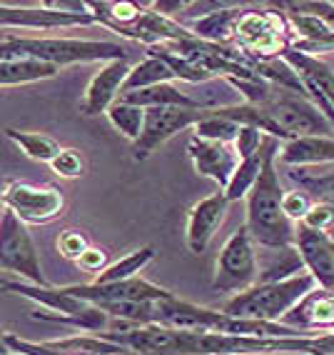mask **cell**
<instances>
[{
	"instance_id": "obj_23",
	"label": "cell",
	"mask_w": 334,
	"mask_h": 355,
	"mask_svg": "<svg viewBox=\"0 0 334 355\" xmlns=\"http://www.w3.org/2000/svg\"><path fill=\"white\" fill-rule=\"evenodd\" d=\"M60 73V68L38 60L30 55H13L0 58V85L3 88H13V85H28V83L50 80Z\"/></svg>"
},
{
	"instance_id": "obj_7",
	"label": "cell",
	"mask_w": 334,
	"mask_h": 355,
	"mask_svg": "<svg viewBox=\"0 0 334 355\" xmlns=\"http://www.w3.org/2000/svg\"><path fill=\"white\" fill-rule=\"evenodd\" d=\"M0 268L3 275H18L30 286H50L43 275L38 245L30 230L10 208H6L0 216Z\"/></svg>"
},
{
	"instance_id": "obj_13",
	"label": "cell",
	"mask_w": 334,
	"mask_h": 355,
	"mask_svg": "<svg viewBox=\"0 0 334 355\" xmlns=\"http://www.w3.org/2000/svg\"><path fill=\"white\" fill-rule=\"evenodd\" d=\"M230 200L225 191H217L212 196L197 200L187 213V230H185V241H187L189 253L202 255L212 243V238L220 233L222 223L228 218Z\"/></svg>"
},
{
	"instance_id": "obj_16",
	"label": "cell",
	"mask_w": 334,
	"mask_h": 355,
	"mask_svg": "<svg viewBox=\"0 0 334 355\" xmlns=\"http://www.w3.org/2000/svg\"><path fill=\"white\" fill-rule=\"evenodd\" d=\"M284 325L299 330V333H312V330H324L334 333V291L327 288H315L307 298L292 308L282 320Z\"/></svg>"
},
{
	"instance_id": "obj_20",
	"label": "cell",
	"mask_w": 334,
	"mask_h": 355,
	"mask_svg": "<svg viewBox=\"0 0 334 355\" xmlns=\"http://www.w3.org/2000/svg\"><path fill=\"white\" fill-rule=\"evenodd\" d=\"M88 8L100 26L122 35V33L130 31L145 18L152 3H140V0H88Z\"/></svg>"
},
{
	"instance_id": "obj_3",
	"label": "cell",
	"mask_w": 334,
	"mask_h": 355,
	"mask_svg": "<svg viewBox=\"0 0 334 355\" xmlns=\"http://www.w3.org/2000/svg\"><path fill=\"white\" fill-rule=\"evenodd\" d=\"M317 280L312 273H299L295 278L279 280V283H257L250 291L240 293L222 305V313L232 318H250V320H265V323H279L284 315L315 291Z\"/></svg>"
},
{
	"instance_id": "obj_25",
	"label": "cell",
	"mask_w": 334,
	"mask_h": 355,
	"mask_svg": "<svg viewBox=\"0 0 334 355\" xmlns=\"http://www.w3.org/2000/svg\"><path fill=\"white\" fill-rule=\"evenodd\" d=\"M122 103H130V105H138L142 110L152 108H205L195 98H189L187 93L172 85V83H163V85H152L145 90H135V93H125L120 96Z\"/></svg>"
},
{
	"instance_id": "obj_26",
	"label": "cell",
	"mask_w": 334,
	"mask_h": 355,
	"mask_svg": "<svg viewBox=\"0 0 334 355\" xmlns=\"http://www.w3.org/2000/svg\"><path fill=\"white\" fill-rule=\"evenodd\" d=\"M282 60H287V63L297 70V76L302 78V80L317 85V88L322 90V96L327 98V103L334 108V70L329 68L324 60L304 55V53L295 51V48H290V51L284 53Z\"/></svg>"
},
{
	"instance_id": "obj_39",
	"label": "cell",
	"mask_w": 334,
	"mask_h": 355,
	"mask_svg": "<svg viewBox=\"0 0 334 355\" xmlns=\"http://www.w3.org/2000/svg\"><path fill=\"white\" fill-rule=\"evenodd\" d=\"M6 355H26V353H6Z\"/></svg>"
},
{
	"instance_id": "obj_1",
	"label": "cell",
	"mask_w": 334,
	"mask_h": 355,
	"mask_svg": "<svg viewBox=\"0 0 334 355\" xmlns=\"http://www.w3.org/2000/svg\"><path fill=\"white\" fill-rule=\"evenodd\" d=\"M279 150H282V143H277L270 150L257 185L247 196L245 225L252 235V241L262 248H292L297 243V225L282 210L284 191L277 175Z\"/></svg>"
},
{
	"instance_id": "obj_32",
	"label": "cell",
	"mask_w": 334,
	"mask_h": 355,
	"mask_svg": "<svg viewBox=\"0 0 334 355\" xmlns=\"http://www.w3.org/2000/svg\"><path fill=\"white\" fill-rule=\"evenodd\" d=\"M50 171L60 178H80L85 175V158L77 148H63L50 163Z\"/></svg>"
},
{
	"instance_id": "obj_8",
	"label": "cell",
	"mask_w": 334,
	"mask_h": 355,
	"mask_svg": "<svg viewBox=\"0 0 334 355\" xmlns=\"http://www.w3.org/2000/svg\"><path fill=\"white\" fill-rule=\"evenodd\" d=\"M257 108H265L272 115V121L282 128L287 140L309 138V135H334V125L315 103L299 93L279 88V85L275 90V96Z\"/></svg>"
},
{
	"instance_id": "obj_24",
	"label": "cell",
	"mask_w": 334,
	"mask_h": 355,
	"mask_svg": "<svg viewBox=\"0 0 334 355\" xmlns=\"http://www.w3.org/2000/svg\"><path fill=\"white\" fill-rule=\"evenodd\" d=\"M277 143H282V140L272 138V135H265V140H262V148H259V150L254 153L252 158L240 160V168H237V173L232 175L230 185L225 188V196H228L230 203H237V200H247V196L252 193V188L257 185L259 175H262V168H265L267 155H270V150L275 146H277Z\"/></svg>"
},
{
	"instance_id": "obj_33",
	"label": "cell",
	"mask_w": 334,
	"mask_h": 355,
	"mask_svg": "<svg viewBox=\"0 0 334 355\" xmlns=\"http://www.w3.org/2000/svg\"><path fill=\"white\" fill-rule=\"evenodd\" d=\"M315 205V198L309 196L304 191H284V198H282V210L284 216L290 218L292 223H302L304 218L309 216V210Z\"/></svg>"
},
{
	"instance_id": "obj_34",
	"label": "cell",
	"mask_w": 334,
	"mask_h": 355,
	"mask_svg": "<svg viewBox=\"0 0 334 355\" xmlns=\"http://www.w3.org/2000/svg\"><path fill=\"white\" fill-rule=\"evenodd\" d=\"M88 248H90V238L77 228L63 230L60 238H57V250H60V255L68 258V260H73V263H77V258H80Z\"/></svg>"
},
{
	"instance_id": "obj_21",
	"label": "cell",
	"mask_w": 334,
	"mask_h": 355,
	"mask_svg": "<svg viewBox=\"0 0 334 355\" xmlns=\"http://www.w3.org/2000/svg\"><path fill=\"white\" fill-rule=\"evenodd\" d=\"M242 13H245L242 6H222L210 15H202L197 20H187L185 26L195 33L200 40H207V43H217V45H232L234 28L240 23Z\"/></svg>"
},
{
	"instance_id": "obj_14",
	"label": "cell",
	"mask_w": 334,
	"mask_h": 355,
	"mask_svg": "<svg viewBox=\"0 0 334 355\" xmlns=\"http://www.w3.org/2000/svg\"><path fill=\"white\" fill-rule=\"evenodd\" d=\"M187 155L195 165V173L202 178H210L220 185V191H225L232 180V175L240 168V155L234 150V146L228 143H212V140H202L192 135L187 143Z\"/></svg>"
},
{
	"instance_id": "obj_11",
	"label": "cell",
	"mask_w": 334,
	"mask_h": 355,
	"mask_svg": "<svg viewBox=\"0 0 334 355\" xmlns=\"http://www.w3.org/2000/svg\"><path fill=\"white\" fill-rule=\"evenodd\" d=\"M65 291L75 298L85 300L90 305H107V303H118V300H138V303H163V300H172L175 293L165 291V288L155 286L145 278H130L122 280V283H110V286H68Z\"/></svg>"
},
{
	"instance_id": "obj_29",
	"label": "cell",
	"mask_w": 334,
	"mask_h": 355,
	"mask_svg": "<svg viewBox=\"0 0 334 355\" xmlns=\"http://www.w3.org/2000/svg\"><path fill=\"white\" fill-rule=\"evenodd\" d=\"M150 260H155V248L142 245L138 250H133L130 255H125V258H120L118 263H110L105 273L98 275L93 283L95 286H110V283H122V280L138 278V273Z\"/></svg>"
},
{
	"instance_id": "obj_17",
	"label": "cell",
	"mask_w": 334,
	"mask_h": 355,
	"mask_svg": "<svg viewBox=\"0 0 334 355\" xmlns=\"http://www.w3.org/2000/svg\"><path fill=\"white\" fill-rule=\"evenodd\" d=\"M287 20L292 28L295 51L312 58H319L322 53H334V28H329L327 23H322L315 15L297 13V10H287Z\"/></svg>"
},
{
	"instance_id": "obj_10",
	"label": "cell",
	"mask_w": 334,
	"mask_h": 355,
	"mask_svg": "<svg viewBox=\"0 0 334 355\" xmlns=\"http://www.w3.org/2000/svg\"><path fill=\"white\" fill-rule=\"evenodd\" d=\"M210 113V108H152L145 115V128L138 143H133V158L147 160L152 153L163 148L183 130H192Z\"/></svg>"
},
{
	"instance_id": "obj_2",
	"label": "cell",
	"mask_w": 334,
	"mask_h": 355,
	"mask_svg": "<svg viewBox=\"0 0 334 355\" xmlns=\"http://www.w3.org/2000/svg\"><path fill=\"white\" fill-rule=\"evenodd\" d=\"M30 55L55 65H85V63H110V60H127V48L110 40H82V38H30V35H0V58Z\"/></svg>"
},
{
	"instance_id": "obj_6",
	"label": "cell",
	"mask_w": 334,
	"mask_h": 355,
	"mask_svg": "<svg viewBox=\"0 0 334 355\" xmlns=\"http://www.w3.org/2000/svg\"><path fill=\"white\" fill-rule=\"evenodd\" d=\"M259 283V260H257V243L247 230L240 225L230 235L225 245L220 248L217 263H214L212 288L225 295H240Z\"/></svg>"
},
{
	"instance_id": "obj_4",
	"label": "cell",
	"mask_w": 334,
	"mask_h": 355,
	"mask_svg": "<svg viewBox=\"0 0 334 355\" xmlns=\"http://www.w3.org/2000/svg\"><path fill=\"white\" fill-rule=\"evenodd\" d=\"M284 8H245L232 45L254 60H277L292 48V28Z\"/></svg>"
},
{
	"instance_id": "obj_22",
	"label": "cell",
	"mask_w": 334,
	"mask_h": 355,
	"mask_svg": "<svg viewBox=\"0 0 334 355\" xmlns=\"http://www.w3.org/2000/svg\"><path fill=\"white\" fill-rule=\"evenodd\" d=\"M257 260H259V283H279V280L295 278V275L307 270L297 245L292 248L257 245Z\"/></svg>"
},
{
	"instance_id": "obj_37",
	"label": "cell",
	"mask_w": 334,
	"mask_h": 355,
	"mask_svg": "<svg viewBox=\"0 0 334 355\" xmlns=\"http://www.w3.org/2000/svg\"><path fill=\"white\" fill-rule=\"evenodd\" d=\"M262 140H265V133H262V130L250 128V125H242L240 135H237V140H234V150H237L240 160L252 158L254 153L262 148Z\"/></svg>"
},
{
	"instance_id": "obj_5",
	"label": "cell",
	"mask_w": 334,
	"mask_h": 355,
	"mask_svg": "<svg viewBox=\"0 0 334 355\" xmlns=\"http://www.w3.org/2000/svg\"><path fill=\"white\" fill-rule=\"evenodd\" d=\"M98 20L90 13L88 3H60V0H40V3H0V28L3 33L18 31H60V28L95 26Z\"/></svg>"
},
{
	"instance_id": "obj_18",
	"label": "cell",
	"mask_w": 334,
	"mask_h": 355,
	"mask_svg": "<svg viewBox=\"0 0 334 355\" xmlns=\"http://www.w3.org/2000/svg\"><path fill=\"white\" fill-rule=\"evenodd\" d=\"M3 291L15 293V295H23V298L38 303L40 308H48V311L65 313V315H77V313H85L90 308V303L70 295L65 288H53V286H30L26 280H10V275H3Z\"/></svg>"
},
{
	"instance_id": "obj_38",
	"label": "cell",
	"mask_w": 334,
	"mask_h": 355,
	"mask_svg": "<svg viewBox=\"0 0 334 355\" xmlns=\"http://www.w3.org/2000/svg\"><path fill=\"white\" fill-rule=\"evenodd\" d=\"M75 266L80 268L82 273H90V275H93V280H95L100 273H105L110 263H107V253L102 250V248L90 245L88 250H85V253H82L80 258H77Z\"/></svg>"
},
{
	"instance_id": "obj_9",
	"label": "cell",
	"mask_w": 334,
	"mask_h": 355,
	"mask_svg": "<svg viewBox=\"0 0 334 355\" xmlns=\"http://www.w3.org/2000/svg\"><path fill=\"white\" fill-rule=\"evenodd\" d=\"M3 203L26 225H45L63 216L65 196L53 183H26L8 180L3 191Z\"/></svg>"
},
{
	"instance_id": "obj_12",
	"label": "cell",
	"mask_w": 334,
	"mask_h": 355,
	"mask_svg": "<svg viewBox=\"0 0 334 355\" xmlns=\"http://www.w3.org/2000/svg\"><path fill=\"white\" fill-rule=\"evenodd\" d=\"M127 60H110L102 63L95 70V76L90 78L85 96L80 101V113L95 118V115H107V110L113 108L115 103L120 101L122 88H125L127 76H130Z\"/></svg>"
},
{
	"instance_id": "obj_15",
	"label": "cell",
	"mask_w": 334,
	"mask_h": 355,
	"mask_svg": "<svg viewBox=\"0 0 334 355\" xmlns=\"http://www.w3.org/2000/svg\"><path fill=\"white\" fill-rule=\"evenodd\" d=\"M297 250L302 255L307 273L319 288L334 291V238L329 233H317L297 223Z\"/></svg>"
},
{
	"instance_id": "obj_28",
	"label": "cell",
	"mask_w": 334,
	"mask_h": 355,
	"mask_svg": "<svg viewBox=\"0 0 334 355\" xmlns=\"http://www.w3.org/2000/svg\"><path fill=\"white\" fill-rule=\"evenodd\" d=\"M177 80V76L172 73V68L165 60L155 55H145L138 65L130 68V76H127L125 88H122V96L125 93H135V90H145L152 85H163V83Z\"/></svg>"
},
{
	"instance_id": "obj_30",
	"label": "cell",
	"mask_w": 334,
	"mask_h": 355,
	"mask_svg": "<svg viewBox=\"0 0 334 355\" xmlns=\"http://www.w3.org/2000/svg\"><path fill=\"white\" fill-rule=\"evenodd\" d=\"M145 115H147V110L118 101L113 108L107 110V121H110V125H113L122 138H127L130 143H138V138L142 135V128H145Z\"/></svg>"
},
{
	"instance_id": "obj_31",
	"label": "cell",
	"mask_w": 334,
	"mask_h": 355,
	"mask_svg": "<svg viewBox=\"0 0 334 355\" xmlns=\"http://www.w3.org/2000/svg\"><path fill=\"white\" fill-rule=\"evenodd\" d=\"M242 125H237L234 121L225 118V115L217 113V108H210V113L192 128V135L202 140H212V143H228V146H234V140L240 135Z\"/></svg>"
},
{
	"instance_id": "obj_36",
	"label": "cell",
	"mask_w": 334,
	"mask_h": 355,
	"mask_svg": "<svg viewBox=\"0 0 334 355\" xmlns=\"http://www.w3.org/2000/svg\"><path fill=\"white\" fill-rule=\"evenodd\" d=\"M302 225H307L309 230H317V233H334V205L332 203H319L315 200L309 216L302 220Z\"/></svg>"
},
{
	"instance_id": "obj_19",
	"label": "cell",
	"mask_w": 334,
	"mask_h": 355,
	"mask_svg": "<svg viewBox=\"0 0 334 355\" xmlns=\"http://www.w3.org/2000/svg\"><path fill=\"white\" fill-rule=\"evenodd\" d=\"M277 163L284 168H309V165L334 163V135H309L282 143Z\"/></svg>"
},
{
	"instance_id": "obj_35",
	"label": "cell",
	"mask_w": 334,
	"mask_h": 355,
	"mask_svg": "<svg viewBox=\"0 0 334 355\" xmlns=\"http://www.w3.org/2000/svg\"><path fill=\"white\" fill-rule=\"evenodd\" d=\"M287 10H297V13H307L319 18L322 23H327L334 28V3L332 0H299V3H282Z\"/></svg>"
},
{
	"instance_id": "obj_27",
	"label": "cell",
	"mask_w": 334,
	"mask_h": 355,
	"mask_svg": "<svg viewBox=\"0 0 334 355\" xmlns=\"http://www.w3.org/2000/svg\"><path fill=\"white\" fill-rule=\"evenodd\" d=\"M6 135L13 140L20 150L26 153L30 160H38V163H48L57 158V153L63 150V146L57 143L53 135L38 133V130H18V128H6Z\"/></svg>"
}]
</instances>
